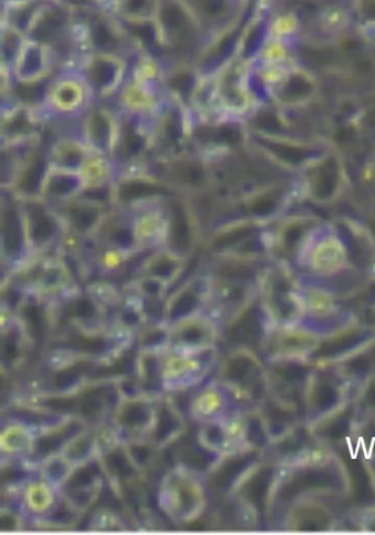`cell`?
Returning <instances> with one entry per match:
<instances>
[{"instance_id":"31","label":"cell","mask_w":375,"mask_h":535,"mask_svg":"<svg viewBox=\"0 0 375 535\" xmlns=\"http://www.w3.org/2000/svg\"><path fill=\"white\" fill-rule=\"evenodd\" d=\"M76 466L60 452L52 454L43 463L42 474L52 486H63L75 471Z\"/></svg>"},{"instance_id":"2","label":"cell","mask_w":375,"mask_h":535,"mask_svg":"<svg viewBox=\"0 0 375 535\" xmlns=\"http://www.w3.org/2000/svg\"><path fill=\"white\" fill-rule=\"evenodd\" d=\"M157 21L162 38L179 49H189L203 26L185 0H161Z\"/></svg>"},{"instance_id":"41","label":"cell","mask_w":375,"mask_h":535,"mask_svg":"<svg viewBox=\"0 0 375 535\" xmlns=\"http://www.w3.org/2000/svg\"><path fill=\"white\" fill-rule=\"evenodd\" d=\"M255 125L258 129L273 132L277 131L280 128V121L271 113H264L257 117Z\"/></svg>"},{"instance_id":"42","label":"cell","mask_w":375,"mask_h":535,"mask_svg":"<svg viewBox=\"0 0 375 535\" xmlns=\"http://www.w3.org/2000/svg\"><path fill=\"white\" fill-rule=\"evenodd\" d=\"M275 208V202L272 197H262L252 205L251 211L253 214L258 216H266L271 213Z\"/></svg>"},{"instance_id":"37","label":"cell","mask_w":375,"mask_h":535,"mask_svg":"<svg viewBox=\"0 0 375 535\" xmlns=\"http://www.w3.org/2000/svg\"><path fill=\"white\" fill-rule=\"evenodd\" d=\"M92 39L94 46L103 50L102 53H109V49H115L118 43V37L110 26L104 24L102 21H97L93 25ZM110 54V53H109Z\"/></svg>"},{"instance_id":"6","label":"cell","mask_w":375,"mask_h":535,"mask_svg":"<svg viewBox=\"0 0 375 535\" xmlns=\"http://www.w3.org/2000/svg\"><path fill=\"white\" fill-rule=\"evenodd\" d=\"M120 131L116 118L104 108H93L83 121L84 143L105 156L116 152Z\"/></svg>"},{"instance_id":"35","label":"cell","mask_w":375,"mask_h":535,"mask_svg":"<svg viewBox=\"0 0 375 535\" xmlns=\"http://www.w3.org/2000/svg\"><path fill=\"white\" fill-rule=\"evenodd\" d=\"M170 286V284L159 280V278L148 275H140L136 281L137 292L147 300H160L167 294Z\"/></svg>"},{"instance_id":"23","label":"cell","mask_w":375,"mask_h":535,"mask_svg":"<svg viewBox=\"0 0 375 535\" xmlns=\"http://www.w3.org/2000/svg\"><path fill=\"white\" fill-rule=\"evenodd\" d=\"M201 25H217L230 13V0H185Z\"/></svg>"},{"instance_id":"12","label":"cell","mask_w":375,"mask_h":535,"mask_svg":"<svg viewBox=\"0 0 375 535\" xmlns=\"http://www.w3.org/2000/svg\"><path fill=\"white\" fill-rule=\"evenodd\" d=\"M157 405L145 396H127L121 401L115 416L117 427L130 434L149 436Z\"/></svg>"},{"instance_id":"5","label":"cell","mask_w":375,"mask_h":535,"mask_svg":"<svg viewBox=\"0 0 375 535\" xmlns=\"http://www.w3.org/2000/svg\"><path fill=\"white\" fill-rule=\"evenodd\" d=\"M165 220V249L189 258L197 239L196 222L191 210L175 199L169 206Z\"/></svg>"},{"instance_id":"3","label":"cell","mask_w":375,"mask_h":535,"mask_svg":"<svg viewBox=\"0 0 375 535\" xmlns=\"http://www.w3.org/2000/svg\"><path fill=\"white\" fill-rule=\"evenodd\" d=\"M30 252L42 251L58 239L64 221L42 198H20Z\"/></svg>"},{"instance_id":"17","label":"cell","mask_w":375,"mask_h":535,"mask_svg":"<svg viewBox=\"0 0 375 535\" xmlns=\"http://www.w3.org/2000/svg\"><path fill=\"white\" fill-rule=\"evenodd\" d=\"M187 258L168 249L158 251L143 263L140 275H148L172 285L185 270Z\"/></svg>"},{"instance_id":"19","label":"cell","mask_w":375,"mask_h":535,"mask_svg":"<svg viewBox=\"0 0 375 535\" xmlns=\"http://www.w3.org/2000/svg\"><path fill=\"white\" fill-rule=\"evenodd\" d=\"M92 153L93 151L84 142L63 139L53 144L48 155L51 165L81 172Z\"/></svg>"},{"instance_id":"11","label":"cell","mask_w":375,"mask_h":535,"mask_svg":"<svg viewBox=\"0 0 375 535\" xmlns=\"http://www.w3.org/2000/svg\"><path fill=\"white\" fill-rule=\"evenodd\" d=\"M207 289L206 278H195L184 284L165 303L163 308L165 320L173 325L175 322L197 315L207 300Z\"/></svg>"},{"instance_id":"30","label":"cell","mask_w":375,"mask_h":535,"mask_svg":"<svg viewBox=\"0 0 375 535\" xmlns=\"http://www.w3.org/2000/svg\"><path fill=\"white\" fill-rule=\"evenodd\" d=\"M65 21L66 16L63 11L59 9L46 11L41 19L33 20L35 27H32V31L36 35L33 39L39 43L52 40L62 31Z\"/></svg>"},{"instance_id":"1","label":"cell","mask_w":375,"mask_h":535,"mask_svg":"<svg viewBox=\"0 0 375 535\" xmlns=\"http://www.w3.org/2000/svg\"><path fill=\"white\" fill-rule=\"evenodd\" d=\"M159 506L176 523L200 518L206 507L203 484L195 474L180 466L164 476L159 488Z\"/></svg>"},{"instance_id":"29","label":"cell","mask_w":375,"mask_h":535,"mask_svg":"<svg viewBox=\"0 0 375 535\" xmlns=\"http://www.w3.org/2000/svg\"><path fill=\"white\" fill-rule=\"evenodd\" d=\"M81 173L86 187L108 185L110 178H112V166L106 160L105 155L93 152Z\"/></svg>"},{"instance_id":"32","label":"cell","mask_w":375,"mask_h":535,"mask_svg":"<svg viewBox=\"0 0 375 535\" xmlns=\"http://www.w3.org/2000/svg\"><path fill=\"white\" fill-rule=\"evenodd\" d=\"M27 508L36 515H42L51 509L54 504L52 485L48 482L30 484L25 492Z\"/></svg>"},{"instance_id":"40","label":"cell","mask_w":375,"mask_h":535,"mask_svg":"<svg viewBox=\"0 0 375 535\" xmlns=\"http://www.w3.org/2000/svg\"><path fill=\"white\" fill-rule=\"evenodd\" d=\"M170 86L175 92L187 95L195 87L194 76L190 72H176L170 78Z\"/></svg>"},{"instance_id":"24","label":"cell","mask_w":375,"mask_h":535,"mask_svg":"<svg viewBox=\"0 0 375 535\" xmlns=\"http://www.w3.org/2000/svg\"><path fill=\"white\" fill-rule=\"evenodd\" d=\"M97 445V438L93 433L83 432L66 443L61 453L77 467L93 458Z\"/></svg>"},{"instance_id":"7","label":"cell","mask_w":375,"mask_h":535,"mask_svg":"<svg viewBox=\"0 0 375 535\" xmlns=\"http://www.w3.org/2000/svg\"><path fill=\"white\" fill-rule=\"evenodd\" d=\"M216 339L213 322L200 314L173 323L169 342L175 350L201 351L212 349Z\"/></svg>"},{"instance_id":"15","label":"cell","mask_w":375,"mask_h":535,"mask_svg":"<svg viewBox=\"0 0 375 535\" xmlns=\"http://www.w3.org/2000/svg\"><path fill=\"white\" fill-rule=\"evenodd\" d=\"M121 77H123V64L109 53H99L87 64V86L98 95L113 93Z\"/></svg>"},{"instance_id":"28","label":"cell","mask_w":375,"mask_h":535,"mask_svg":"<svg viewBox=\"0 0 375 535\" xmlns=\"http://www.w3.org/2000/svg\"><path fill=\"white\" fill-rule=\"evenodd\" d=\"M2 449L9 454L30 452L36 447V439L24 426L14 425L6 428L2 433Z\"/></svg>"},{"instance_id":"13","label":"cell","mask_w":375,"mask_h":535,"mask_svg":"<svg viewBox=\"0 0 375 535\" xmlns=\"http://www.w3.org/2000/svg\"><path fill=\"white\" fill-rule=\"evenodd\" d=\"M49 167V155H44L37 148L29 150L10 188L14 189L18 198H41L42 185Z\"/></svg>"},{"instance_id":"21","label":"cell","mask_w":375,"mask_h":535,"mask_svg":"<svg viewBox=\"0 0 375 535\" xmlns=\"http://www.w3.org/2000/svg\"><path fill=\"white\" fill-rule=\"evenodd\" d=\"M105 224L104 240L107 247L128 253L139 244L134 222H128L127 220L107 222L106 219Z\"/></svg>"},{"instance_id":"26","label":"cell","mask_w":375,"mask_h":535,"mask_svg":"<svg viewBox=\"0 0 375 535\" xmlns=\"http://www.w3.org/2000/svg\"><path fill=\"white\" fill-rule=\"evenodd\" d=\"M69 271L57 260L43 263L37 275V286L44 293H53L63 288L69 281Z\"/></svg>"},{"instance_id":"8","label":"cell","mask_w":375,"mask_h":535,"mask_svg":"<svg viewBox=\"0 0 375 535\" xmlns=\"http://www.w3.org/2000/svg\"><path fill=\"white\" fill-rule=\"evenodd\" d=\"M2 247L3 258L14 262L29 251L24 215L20 199L10 198L2 208Z\"/></svg>"},{"instance_id":"16","label":"cell","mask_w":375,"mask_h":535,"mask_svg":"<svg viewBox=\"0 0 375 535\" xmlns=\"http://www.w3.org/2000/svg\"><path fill=\"white\" fill-rule=\"evenodd\" d=\"M183 428L184 423L180 412L170 401L165 400L157 404L156 416H154L148 439L158 449L163 448L174 439H178Z\"/></svg>"},{"instance_id":"27","label":"cell","mask_w":375,"mask_h":535,"mask_svg":"<svg viewBox=\"0 0 375 535\" xmlns=\"http://www.w3.org/2000/svg\"><path fill=\"white\" fill-rule=\"evenodd\" d=\"M224 407V396L215 387L206 388L192 404V415L203 422L214 420Z\"/></svg>"},{"instance_id":"22","label":"cell","mask_w":375,"mask_h":535,"mask_svg":"<svg viewBox=\"0 0 375 535\" xmlns=\"http://www.w3.org/2000/svg\"><path fill=\"white\" fill-rule=\"evenodd\" d=\"M172 175L176 184L193 191L205 188L209 177L207 166L197 159H185L176 163Z\"/></svg>"},{"instance_id":"4","label":"cell","mask_w":375,"mask_h":535,"mask_svg":"<svg viewBox=\"0 0 375 535\" xmlns=\"http://www.w3.org/2000/svg\"><path fill=\"white\" fill-rule=\"evenodd\" d=\"M211 349L201 351L175 350L162 364V382L167 389H184L200 382L207 373L204 356Z\"/></svg>"},{"instance_id":"43","label":"cell","mask_w":375,"mask_h":535,"mask_svg":"<svg viewBox=\"0 0 375 535\" xmlns=\"http://www.w3.org/2000/svg\"><path fill=\"white\" fill-rule=\"evenodd\" d=\"M277 153L282 156V158L286 161L297 163L301 162L304 159L303 153L300 150L284 147L280 148L278 147Z\"/></svg>"},{"instance_id":"14","label":"cell","mask_w":375,"mask_h":535,"mask_svg":"<svg viewBox=\"0 0 375 535\" xmlns=\"http://www.w3.org/2000/svg\"><path fill=\"white\" fill-rule=\"evenodd\" d=\"M86 187L81 172L61 169L50 164L41 189V198L46 202L62 205L79 197Z\"/></svg>"},{"instance_id":"34","label":"cell","mask_w":375,"mask_h":535,"mask_svg":"<svg viewBox=\"0 0 375 535\" xmlns=\"http://www.w3.org/2000/svg\"><path fill=\"white\" fill-rule=\"evenodd\" d=\"M161 0H119L125 20L153 19L157 17Z\"/></svg>"},{"instance_id":"9","label":"cell","mask_w":375,"mask_h":535,"mask_svg":"<svg viewBox=\"0 0 375 535\" xmlns=\"http://www.w3.org/2000/svg\"><path fill=\"white\" fill-rule=\"evenodd\" d=\"M173 197L170 186L152 177L128 176L114 185V203L139 205Z\"/></svg>"},{"instance_id":"44","label":"cell","mask_w":375,"mask_h":535,"mask_svg":"<svg viewBox=\"0 0 375 535\" xmlns=\"http://www.w3.org/2000/svg\"><path fill=\"white\" fill-rule=\"evenodd\" d=\"M360 11L363 18L375 21V0H361Z\"/></svg>"},{"instance_id":"33","label":"cell","mask_w":375,"mask_h":535,"mask_svg":"<svg viewBox=\"0 0 375 535\" xmlns=\"http://www.w3.org/2000/svg\"><path fill=\"white\" fill-rule=\"evenodd\" d=\"M314 91L311 78L303 73H295L285 81L280 89V98L286 103H297L310 97Z\"/></svg>"},{"instance_id":"25","label":"cell","mask_w":375,"mask_h":535,"mask_svg":"<svg viewBox=\"0 0 375 535\" xmlns=\"http://www.w3.org/2000/svg\"><path fill=\"white\" fill-rule=\"evenodd\" d=\"M149 146L150 138L138 127L128 125L124 131H120L117 150L125 160L131 161L140 158Z\"/></svg>"},{"instance_id":"36","label":"cell","mask_w":375,"mask_h":535,"mask_svg":"<svg viewBox=\"0 0 375 535\" xmlns=\"http://www.w3.org/2000/svg\"><path fill=\"white\" fill-rule=\"evenodd\" d=\"M164 141L175 143L182 139L184 126L178 111L170 110L165 114L159 129Z\"/></svg>"},{"instance_id":"20","label":"cell","mask_w":375,"mask_h":535,"mask_svg":"<svg viewBox=\"0 0 375 535\" xmlns=\"http://www.w3.org/2000/svg\"><path fill=\"white\" fill-rule=\"evenodd\" d=\"M87 87L81 81L64 78L52 86L49 93L50 104L60 113H74L86 102Z\"/></svg>"},{"instance_id":"38","label":"cell","mask_w":375,"mask_h":535,"mask_svg":"<svg viewBox=\"0 0 375 535\" xmlns=\"http://www.w3.org/2000/svg\"><path fill=\"white\" fill-rule=\"evenodd\" d=\"M338 177L335 167L330 165L319 174L315 184V194L317 197L326 199L332 196L337 188Z\"/></svg>"},{"instance_id":"39","label":"cell","mask_w":375,"mask_h":535,"mask_svg":"<svg viewBox=\"0 0 375 535\" xmlns=\"http://www.w3.org/2000/svg\"><path fill=\"white\" fill-rule=\"evenodd\" d=\"M343 261V253L335 244H326L316 254V263L322 269H334Z\"/></svg>"},{"instance_id":"18","label":"cell","mask_w":375,"mask_h":535,"mask_svg":"<svg viewBox=\"0 0 375 535\" xmlns=\"http://www.w3.org/2000/svg\"><path fill=\"white\" fill-rule=\"evenodd\" d=\"M48 62L42 43H29L22 48L16 62V74L20 83L40 82L47 76Z\"/></svg>"},{"instance_id":"10","label":"cell","mask_w":375,"mask_h":535,"mask_svg":"<svg viewBox=\"0 0 375 535\" xmlns=\"http://www.w3.org/2000/svg\"><path fill=\"white\" fill-rule=\"evenodd\" d=\"M64 213L61 216L64 224L77 236L90 237L101 230L107 219L106 205L94 200L77 197L63 205Z\"/></svg>"}]
</instances>
